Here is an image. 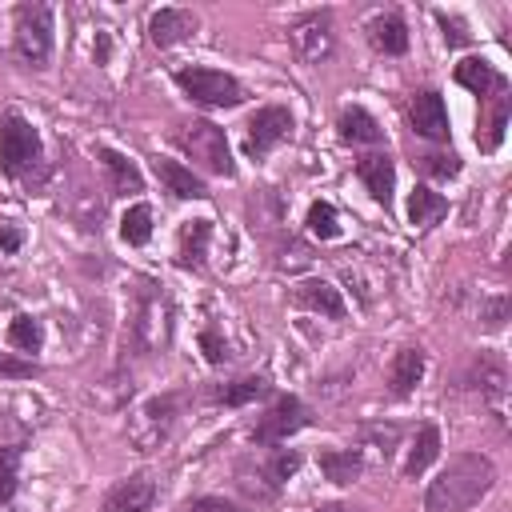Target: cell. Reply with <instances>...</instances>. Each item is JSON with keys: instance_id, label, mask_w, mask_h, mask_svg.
Masks as SVG:
<instances>
[{"instance_id": "cell-38", "label": "cell", "mask_w": 512, "mask_h": 512, "mask_svg": "<svg viewBox=\"0 0 512 512\" xmlns=\"http://www.w3.org/2000/svg\"><path fill=\"white\" fill-rule=\"evenodd\" d=\"M196 344H200V352H204V360H208L212 368H224V364L232 360V344L224 340V332H220L216 324H208V328H200V336H196Z\"/></svg>"}, {"instance_id": "cell-25", "label": "cell", "mask_w": 512, "mask_h": 512, "mask_svg": "<svg viewBox=\"0 0 512 512\" xmlns=\"http://www.w3.org/2000/svg\"><path fill=\"white\" fill-rule=\"evenodd\" d=\"M508 120H512V92L504 96H492V100H480V112H476V148L484 156H492L500 144H504V132H508Z\"/></svg>"}, {"instance_id": "cell-14", "label": "cell", "mask_w": 512, "mask_h": 512, "mask_svg": "<svg viewBox=\"0 0 512 512\" xmlns=\"http://www.w3.org/2000/svg\"><path fill=\"white\" fill-rule=\"evenodd\" d=\"M156 500H160V480L148 468H136L100 496V512H152Z\"/></svg>"}, {"instance_id": "cell-32", "label": "cell", "mask_w": 512, "mask_h": 512, "mask_svg": "<svg viewBox=\"0 0 512 512\" xmlns=\"http://www.w3.org/2000/svg\"><path fill=\"white\" fill-rule=\"evenodd\" d=\"M4 340H8V348H12L16 356L36 360V352L44 348V320H40V316H32V312H16V316L8 320Z\"/></svg>"}, {"instance_id": "cell-42", "label": "cell", "mask_w": 512, "mask_h": 512, "mask_svg": "<svg viewBox=\"0 0 512 512\" xmlns=\"http://www.w3.org/2000/svg\"><path fill=\"white\" fill-rule=\"evenodd\" d=\"M312 512H360L356 504H344V500H324V504H316Z\"/></svg>"}, {"instance_id": "cell-22", "label": "cell", "mask_w": 512, "mask_h": 512, "mask_svg": "<svg viewBox=\"0 0 512 512\" xmlns=\"http://www.w3.org/2000/svg\"><path fill=\"white\" fill-rule=\"evenodd\" d=\"M152 172L160 180V188L172 196V200H208V180L184 164V160H172V156H152Z\"/></svg>"}, {"instance_id": "cell-35", "label": "cell", "mask_w": 512, "mask_h": 512, "mask_svg": "<svg viewBox=\"0 0 512 512\" xmlns=\"http://www.w3.org/2000/svg\"><path fill=\"white\" fill-rule=\"evenodd\" d=\"M20 464H24V444H0V508H8L20 492Z\"/></svg>"}, {"instance_id": "cell-37", "label": "cell", "mask_w": 512, "mask_h": 512, "mask_svg": "<svg viewBox=\"0 0 512 512\" xmlns=\"http://www.w3.org/2000/svg\"><path fill=\"white\" fill-rule=\"evenodd\" d=\"M432 20H436L440 40H444L448 48H468V44H472V28H468L464 16H456V12H448V8H436Z\"/></svg>"}, {"instance_id": "cell-43", "label": "cell", "mask_w": 512, "mask_h": 512, "mask_svg": "<svg viewBox=\"0 0 512 512\" xmlns=\"http://www.w3.org/2000/svg\"><path fill=\"white\" fill-rule=\"evenodd\" d=\"M0 512H24V508H16V504H8V508H0Z\"/></svg>"}, {"instance_id": "cell-29", "label": "cell", "mask_w": 512, "mask_h": 512, "mask_svg": "<svg viewBox=\"0 0 512 512\" xmlns=\"http://www.w3.org/2000/svg\"><path fill=\"white\" fill-rule=\"evenodd\" d=\"M400 440H404V428H400L396 420H364V424L356 428V448H360L364 460L376 456V460L388 464V460L396 456Z\"/></svg>"}, {"instance_id": "cell-8", "label": "cell", "mask_w": 512, "mask_h": 512, "mask_svg": "<svg viewBox=\"0 0 512 512\" xmlns=\"http://www.w3.org/2000/svg\"><path fill=\"white\" fill-rule=\"evenodd\" d=\"M192 404V388H168V392H160V396H148L136 412H132V420H128V440L136 444V452H152V448H160L168 436H172V428H176V420L184 416V408Z\"/></svg>"}, {"instance_id": "cell-17", "label": "cell", "mask_w": 512, "mask_h": 512, "mask_svg": "<svg viewBox=\"0 0 512 512\" xmlns=\"http://www.w3.org/2000/svg\"><path fill=\"white\" fill-rule=\"evenodd\" d=\"M288 304L300 308V312H312V316H320V320H344V316H348L344 292H340L332 280H324V276H308V280L292 284Z\"/></svg>"}, {"instance_id": "cell-7", "label": "cell", "mask_w": 512, "mask_h": 512, "mask_svg": "<svg viewBox=\"0 0 512 512\" xmlns=\"http://www.w3.org/2000/svg\"><path fill=\"white\" fill-rule=\"evenodd\" d=\"M172 84L204 112H228L240 108L248 100V88L240 84V76L224 72V68H208V64H184L172 72Z\"/></svg>"}, {"instance_id": "cell-13", "label": "cell", "mask_w": 512, "mask_h": 512, "mask_svg": "<svg viewBox=\"0 0 512 512\" xmlns=\"http://www.w3.org/2000/svg\"><path fill=\"white\" fill-rule=\"evenodd\" d=\"M404 120L412 128V136H420L432 148H448L452 140V116H448V100L440 88H416L404 104Z\"/></svg>"}, {"instance_id": "cell-28", "label": "cell", "mask_w": 512, "mask_h": 512, "mask_svg": "<svg viewBox=\"0 0 512 512\" xmlns=\"http://www.w3.org/2000/svg\"><path fill=\"white\" fill-rule=\"evenodd\" d=\"M316 468H320V476H324L328 484L348 488V484H356V480L364 476L368 460L360 456V448H336V444H324V448H316Z\"/></svg>"}, {"instance_id": "cell-12", "label": "cell", "mask_w": 512, "mask_h": 512, "mask_svg": "<svg viewBox=\"0 0 512 512\" xmlns=\"http://www.w3.org/2000/svg\"><path fill=\"white\" fill-rule=\"evenodd\" d=\"M284 32H288V44H292V52H296L300 64H324L336 52V20H332V8H308Z\"/></svg>"}, {"instance_id": "cell-10", "label": "cell", "mask_w": 512, "mask_h": 512, "mask_svg": "<svg viewBox=\"0 0 512 512\" xmlns=\"http://www.w3.org/2000/svg\"><path fill=\"white\" fill-rule=\"evenodd\" d=\"M296 136V116L288 104H260L248 120H244V160L252 164H264L280 144H288Z\"/></svg>"}, {"instance_id": "cell-40", "label": "cell", "mask_w": 512, "mask_h": 512, "mask_svg": "<svg viewBox=\"0 0 512 512\" xmlns=\"http://www.w3.org/2000/svg\"><path fill=\"white\" fill-rule=\"evenodd\" d=\"M40 372H44V368H40L36 360L16 356L12 348L0 352V376H4V380H32V376H40Z\"/></svg>"}, {"instance_id": "cell-19", "label": "cell", "mask_w": 512, "mask_h": 512, "mask_svg": "<svg viewBox=\"0 0 512 512\" xmlns=\"http://www.w3.org/2000/svg\"><path fill=\"white\" fill-rule=\"evenodd\" d=\"M364 40L372 44V52L380 56H408L412 48V32L400 8H380L364 20Z\"/></svg>"}, {"instance_id": "cell-1", "label": "cell", "mask_w": 512, "mask_h": 512, "mask_svg": "<svg viewBox=\"0 0 512 512\" xmlns=\"http://www.w3.org/2000/svg\"><path fill=\"white\" fill-rule=\"evenodd\" d=\"M496 488V460L488 452H456L424 488V512H472Z\"/></svg>"}, {"instance_id": "cell-33", "label": "cell", "mask_w": 512, "mask_h": 512, "mask_svg": "<svg viewBox=\"0 0 512 512\" xmlns=\"http://www.w3.org/2000/svg\"><path fill=\"white\" fill-rule=\"evenodd\" d=\"M152 204H144V200H136V204H128L124 208V216H120V240L128 244V248H144L148 240H152Z\"/></svg>"}, {"instance_id": "cell-23", "label": "cell", "mask_w": 512, "mask_h": 512, "mask_svg": "<svg viewBox=\"0 0 512 512\" xmlns=\"http://www.w3.org/2000/svg\"><path fill=\"white\" fill-rule=\"evenodd\" d=\"M424 372H428V352L420 344H400L392 352V360H388V396L392 400H408L420 388Z\"/></svg>"}, {"instance_id": "cell-21", "label": "cell", "mask_w": 512, "mask_h": 512, "mask_svg": "<svg viewBox=\"0 0 512 512\" xmlns=\"http://www.w3.org/2000/svg\"><path fill=\"white\" fill-rule=\"evenodd\" d=\"M452 80L464 88V92H472L476 100H492V96H504V92H512V84H508V76L488 60V56H464L456 68H452Z\"/></svg>"}, {"instance_id": "cell-3", "label": "cell", "mask_w": 512, "mask_h": 512, "mask_svg": "<svg viewBox=\"0 0 512 512\" xmlns=\"http://www.w3.org/2000/svg\"><path fill=\"white\" fill-rule=\"evenodd\" d=\"M304 452L300 448H268V452H248L232 464V484L248 504H272L288 480L300 472Z\"/></svg>"}, {"instance_id": "cell-9", "label": "cell", "mask_w": 512, "mask_h": 512, "mask_svg": "<svg viewBox=\"0 0 512 512\" xmlns=\"http://www.w3.org/2000/svg\"><path fill=\"white\" fill-rule=\"evenodd\" d=\"M312 420H316V412H312L296 392H280V396H272V404L256 416L248 440H252V448H280V444H288L296 432H304Z\"/></svg>"}, {"instance_id": "cell-26", "label": "cell", "mask_w": 512, "mask_h": 512, "mask_svg": "<svg viewBox=\"0 0 512 512\" xmlns=\"http://www.w3.org/2000/svg\"><path fill=\"white\" fill-rule=\"evenodd\" d=\"M336 136L348 148H384V124L364 104H344L336 116Z\"/></svg>"}, {"instance_id": "cell-4", "label": "cell", "mask_w": 512, "mask_h": 512, "mask_svg": "<svg viewBox=\"0 0 512 512\" xmlns=\"http://www.w3.org/2000/svg\"><path fill=\"white\" fill-rule=\"evenodd\" d=\"M56 56V12L44 0L12 8V60L24 72H48Z\"/></svg>"}, {"instance_id": "cell-6", "label": "cell", "mask_w": 512, "mask_h": 512, "mask_svg": "<svg viewBox=\"0 0 512 512\" xmlns=\"http://www.w3.org/2000/svg\"><path fill=\"white\" fill-rule=\"evenodd\" d=\"M128 336L144 356H164L172 344V300L164 292V284L156 280H140L136 292V308L128 320Z\"/></svg>"}, {"instance_id": "cell-20", "label": "cell", "mask_w": 512, "mask_h": 512, "mask_svg": "<svg viewBox=\"0 0 512 512\" xmlns=\"http://www.w3.org/2000/svg\"><path fill=\"white\" fill-rule=\"evenodd\" d=\"M96 160H100L108 196L128 200V196H140V192H144V172H140V164H136L132 156H124V152L112 148V144H96Z\"/></svg>"}, {"instance_id": "cell-15", "label": "cell", "mask_w": 512, "mask_h": 512, "mask_svg": "<svg viewBox=\"0 0 512 512\" xmlns=\"http://www.w3.org/2000/svg\"><path fill=\"white\" fill-rule=\"evenodd\" d=\"M356 180L364 184V192L388 212L396 204V160L388 148H372V152H360L356 164H352Z\"/></svg>"}, {"instance_id": "cell-39", "label": "cell", "mask_w": 512, "mask_h": 512, "mask_svg": "<svg viewBox=\"0 0 512 512\" xmlns=\"http://www.w3.org/2000/svg\"><path fill=\"white\" fill-rule=\"evenodd\" d=\"M176 512H244L236 500L228 496H216V492H200V496H188L176 504Z\"/></svg>"}, {"instance_id": "cell-16", "label": "cell", "mask_w": 512, "mask_h": 512, "mask_svg": "<svg viewBox=\"0 0 512 512\" xmlns=\"http://www.w3.org/2000/svg\"><path fill=\"white\" fill-rule=\"evenodd\" d=\"M196 32H200V16L192 8L164 4V8H152L148 12V44L160 48V52H168L176 44H188Z\"/></svg>"}, {"instance_id": "cell-11", "label": "cell", "mask_w": 512, "mask_h": 512, "mask_svg": "<svg viewBox=\"0 0 512 512\" xmlns=\"http://www.w3.org/2000/svg\"><path fill=\"white\" fill-rule=\"evenodd\" d=\"M456 388H460V392H476L480 400L496 404V416H500V404H504V396H508V360H504V352H496V348L472 352V356L460 364V372H456ZM500 420H504V416H500Z\"/></svg>"}, {"instance_id": "cell-30", "label": "cell", "mask_w": 512, "mask_h": 512, "mask_svg": "<svg viewBox=\"0 0 512 512\" xmlns=\"http://www.w3.org/2000/svg\"><path fill=\"white\" fill-rule=\"evenodd\" d=\"M444 216H448V196L436 192V188L424 184V180L412 184V192H408V224L420 228V232H428V228H436Z\"/></svg>"}, {"instance_id": "cell-18", "label": "cell", "mask_w": 512, "mask_h": 512, "mask_svg": "<svg viewBox=\"0 0 512 512\" xmlns=\"http://www.w3.org/2000/svg\"><path fill=\"white\" fill-rule=\"evenodd\" d=\"M212 236H216V224L208 216H192L180 224L176 232V252H172V264L180 272H204L208 268V252H212Z\"/></svg>"}, {"instance_id": "cell-24", "label": "cell", "mask_w": 512, "mask_h": 512, "mask_svg": "<svg viewBox=\"0 0 512 512\" xmlns=\"http://www.w3.org/2000/svg\"><path fill=\"white\" fill-rule=\"evenodd\" d=\"M208 404H216V408H248V404H256V400H268L272 396V380L264 376V372H244V376H232V380H224V384H212L208 392Z\"/></svg>"}, {"instance_id": "cell-2", "label": "cell", "mask_w": 512, "mask_h": 512, "mask_svg": "<svg viewBox=\"0 0 512 512\" xmlns=\"http://www.w3.org/2000/svg\"><path fill=\"white\" fill-rule=\"evenodd\" d=\"M0 172L12 184H20L24 192H40L48 184L44 136L20 108H4L0 112Z\"/></svg>"}, {"instance_id": "cell-27", "label": "cell", "mask_w": 512, "mask_h": 512, "mask_svg": "<svg viewBox=\"0 0 512 512\" xmlns=\"http://www.w3.org/2000/svg\"><path fill=\"white\" fill-rule=\"evenodd\" d=\"M440 448H444L440 424L424 420V424L412 432L408 448H404V464H400V476H404V480H416V476H424V472H428V468L440 460Z\"/></svg>"}, {"instance_id": "cell-34", "label": "cell", "mask_w": 512, "mask_h": 512, "mask_svg": "<svg viewBox=\"0 0 512 512\" xmlns=\"http://www.w3.org/2000/svg\"><path fill=\"white\" fill-rule=\"evenodd\" d=\"M304 228H308V236L312 240H336L340 236V212H336V204L332 200H312L308 204V212H304Z\"/></svg>"}, {"instance_id": "cell-31", "label": "cell", "mask_w": 512, "mask_h": 512, "mask_svg": "<svg viewBox=\"0 0 512 512\" xmlns=\"http://www.w3.org/2000/svg\"><path fill=\"white\" fill-rule=\"evenodd\" d=\"M412 168L424 176V184H444V180H456L464 172V160L456 148H432L428 144L412 156Z\"/></svg>"}, {"instance_id": "cell-41", "label": "cell", "mask_w": 512, "mask_h": 512, "mask_svg": "<svg viewBox=\"0 0 512 512\" xmlns=\"http://www.w3.org/2000/svg\"><path fill=\"white\" fill-rule=\"evenodd\" d=\"M0 248H4L8 256H16V252L24 248V228L12 224V220H0Z\"/></svg>"}, {"instance_id": "cell-5", "label": "cell", "mask_w": 512, "mask_h": 512, "mask_svg": "<svg viewBox=\"0 0 512 512\" xmlns=\"http://www.w3.org/2000/svg\"><path fill=\"white\" fill-rule=\"evenodd\" d=\"M168 140L208 176H224L232 180L236 176V160H232V144H228V132L208 120V116H180L168 132Z\"/></svg>"}, {"instance_id": "cell-36", "label": "cell", "mask_w": 512, "mask_h": 512, "mask_svg": "<svg viewBox=\"0 0 512 512\" xmlns=\"http://www.w3.org/2000/svg\"><path fill=\"white\" fill-rule=\"evenodd\" d=\"M508 316H512V296H508V292L484 296L480 308H476V328H480V332H504Z\"/></svg>"}]
</instances>
